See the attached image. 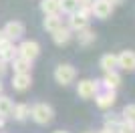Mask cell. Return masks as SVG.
Listing matches in <instances>:
<instances>
[{
  "mask_svg": "<svg viewBox=\"0 0 135 133\" xmlns=\"http://www.w3.org/2000/svg\"><path fill=\"white\" fill-rule=\"evenodd\" d=\"M30 117L38 125H49L55 119V109L49 103H34V105H30Z\"/></svg>",
  "mask_w": 135,
  "mask_h": 133,
  "instance_id": "1",
  "label": "cell"
},
{
  "mask_svg": "<svg viewBox=\"0 0 135 133\" xmlns=\"http://www.w3.org/2000/svg\"><path fill=\"white\" fill-rule=\"evenodd\" d=\"M101 81L99 79H83V81H79L77 83V97L83 101H89L93 99L99 91H101Z\"/></svg>",
  "mask_w": 135,
  "mask_h": 133,
  "instance_id": "2",
  "label": "cell"
},
{
  "mask_svg": "<svg viewBox=\"0 0 135 133\" xmlns=\"http://www.w3.org/2000/svg\"><path fill=\"white\" fill-rule=\"evenodd\" d=\"M75 79H77V69L73 65H69V63H61V65L55 69V81L61 87H69L71 83H75Z\"/></svg>",
  "mask_w": 135,
  "mask_h": 133,
  "instance_id": "3",
  "label": "cell"
},
{
  "mask_svg": "<svg viewBox=\"0 0 135 133\" xmlns=\"http://www.w3.org/2000/svg\"><path fill=\"white\" fill-rule=\"evenodd\" d=\"M115 10V4H113L111 0H93V4H91V12H93V16L95 18H109Z\"/></svg>",
  "mask_w": 135,
  "mask_h": 133,
  "instance_id": "4",
  "label": "cell"
},
{
  "mask_svg": "<svg viewBox=\"0 0 135 133\" xmlns=\"http://www.w3.org/2000/svg\"><path fill=\"white\" fill-rule=\"evenodd\" d=\"M2 32L6 34V39H8V40L16 42V40H20V39L24 36V32H26V26H24L20 20H10V22H6V24H4Z\"/></svg>",
  "mask_w": 135,
  "mask_h": 133,
  "instance_id": "5",
  "label": "cell"
},
{
  "mask_svg": "<svg viewBox=\"0 0 135 133\" xmlns=\"http://www.w3.org/2000/svg\"><path fill=\"white\" fill-rule=\"evenodd\" d=\"M16 49H18V56H24V59H28V61H32V63L40 55V44L36 40H22Z\"/></svg>",
  "mask_w": 135,
  "mask_h": 133,
  "instance_id": "6",
  "label": "cell"
},
{
  "mask_svg": "<svg viewBox=\"0 0 135 133\" xmlns=\"http://www.w3.org/2000/svg\"><path fill=\"white\" fill-rule=\"evenodd\" d=\"M93 99H95V105L101 111H107V109H111V107L115 105L117 95H115V91H111V89H101Z\"/></svg>",
  "mask_w": 135,
  "mask_h": 133,
  "instance_id": "7",
  "label": "cell"
},
{
  "mask_svg": "<svg viewBox=\"0 0 135 133\" xmlns=\"http://www.w3.org/2000/svg\"><path fill=\"white\" fill-rule=\"evenodd\" d=\"M10 85L16 93H24V91H28L32 87V75L30 73H14Z\"/></svg>",
  "mask_w": 135,
  "mask_h": 133,
  "instance_id": "8",
  "label": "cell"
},
{
  "mask_svg": "<svg viewBox=\"0 0 135 133\" xmlns=\"http://www.w3.org/2000/svg\"><path fill=\"white\" fill-rule=\"evenodd\" d=\"M73 30L69 26H65V24H61V26L56 28V30H52L51 36H52V42L56 44V46H67L71 40H73Z\"/></svg>",
  "mask_w": 135,
  "mask_h": 133,
  "instance_id": "9",
  "label": "cell"
},
{
  "mask_svg": "<svg viewBox=\"0 0 135 133\" xmlns=\"http://www.w3.org/2000/svg\"><path fill=\"white\" fill-rule=\"evenodd\" d=\"M117 66L127 73L135 71V50H123L117 55Z\"/></svg>",
  "mask_w": 135,
  "mask_h": 133,
  "instance_id": "10",
  "label": "cell"
},
{
  "mask_svg": "<svg viewBox=\"0 0 135 133\" xmlns=\"http://www.w3.org/2000/svg\"><path fill=\"white\" fill-rule=\"evenodd\" d=\"M89 22H91L89 16H85L83 12L75 10V12H71V14H69V24H67V26L71 28L73 32H77V30H81V28L89 26Z\"/></svg>",
  "mask_w": 135,
  "mask_h": 133,
  "instance_id": "11",
  "label": "cell"
},
{
  "mask_svg": "<svg viewBox=\"0 0 135 133\" xmlns=\"http://www.w3.org/2000/svg\"><path fill=\"white\" fill-rule=\"evenodd\" d=\"M95 40H97V32L91 26H85L81 30H77V42H79V46L87 49L91 44H95Z\"/></svg>",
  "mask_w": 135,
  "mask_h": 133,
  "instance_id": "12",
  "label": "cell"
},
{
  "mask_svg": "<svg viewBox=\"0 0 135 133\" xmlns=\"http://www.w3.org/2000/svg\"><path fill=\"white\" fill-rule=\"evenodd\" d=\"M121 83H123V79H121V75H119L117 69L105 73V77L101 79V87L103 89H111V91H117V89L121 87Z\"/></svg>",
  "mask_w": 135,
  "mask_h": 133,
  "instance_id": "13",
  "label": "cell"
},
{
  "mask_svg": "<svg viewBox=\"0 0 135 133\" xmlns=\"http://www.w3.org/2000/svg\"><path fill=\"white\" fill-rule=\"evenodd\" d=\"M14 56H18V49L14 46V42L8 39H4L2 42H0V59L6 63H10Z\"/></svg>",
  "mask_w": 135,
  "mask_h": 133,
  "instance_id": "14",
  "label": "cell"
},
{
  "mask_svg": "<svg viewBox=\"0 0 135 133\" xmlns=\"http://www.w3.org/2000/svg\"><path fill=\"white\" fill-rule=\"evenodd\" d=\"M62 24V14L61 12H52V14H45V20H42V28L46 32H52Z\"/></svg>",
  "mask_w": 135,
  "mask_h": 133,
  "instance_id": "15",
  "label": "cell"
},
{
  "mask_svg": "<svg viewBox=\"0 0 135 133\" xmlns=\"http://www.w3.org/2000/svg\"><path fill=\"white\" fill-rule=\"evenodd\" d=\"M10 117H14V121H18V123L26 121L28 117H30V105L28 103H16V105H12Z\"/></svg>",
  "mask_w": 135,
  "mask_h": 133,
  "instance_id": "16",
  "label": "cell"
},
{
  "mask_svg": "<svg viewBox=\"0 0 135 133\" xmlns=\"http://www.w3.org/2000/svg\"><path fill=\"white\" fill-rule=\"evenodd\" d=\"M10 66L14 69V73H30L32 71V61H28L24 56H14L10 61Z\"/></svg>",
  "mask_w": 135,
  "mask_h": 133,
  "instance_id": "17",
  "label": "cell"
},
{
  "mask_svg": "<svg viewBox=\"0 0 135 133\" xmlns=\"http://www.w3.org/2000/svg\"><path fill=\"white\" fill-rule=\"evenodd\" d=\"M99 66H101L105 73L119 69V66H117V55H113V53H107V55H103L101 59H99Z\"/></svg>",
  "mask_w": 135,
  "mask_h": 133,
  "instance_id": "18",
  "label": "cell"
},
{
  "mask_svg": "<svg viewBox=\"0 0 135 133\" xmlns=\"http://www.w3.org/2000/svg\"><path fill=\"white\" fill-rule=\"evenodd\" d=\"M75 10H79V0H59V12L71 14Z\"/></svg>",
  "mask_w": 135,
  "mask_h": 133,
  "instance_id": "19",
  "label": "cell"
},
{
  "mask_svg": "<svg viewBox=\"0 0 135 133\" xmlns=\"http://www.w3.org/2000/svg\"><path fill=\"white\" fill-rule=\"evenodd\" d=\"M12 105H14V103L10 101V97H6V95L0 93V117H6V119H8L10 113H12Z\"/></svg>",
  "mask_w": 135,
  "mask_h": 133,
  "instance_id": "20",
  "label": "cell"
},
{
  "mask_svg": "<svg viewBox=\"0 0 135 133\" xmlns=\"http://www.w3.org/2000/svg\"><path fill=\"white\" fill-rule=\"evenodd\" d=\"M40 10H42V14L59 12V0H40Z\"/></svg>",
  "mask_w": 135,
  "mask_h": 133,
  "instance_id": "21",
  "label": "cell"
},
{
  "mask_svg": "<svg viewBox=\"0 0 135 133\" xmlns=\"http://www.w3.org/2000/svg\"><path fill=\"white\" fill-rule=\"evenodd\" d=\"M119 123H121V115H117V113H107L105 119H103V125L109 129H117Z\"/></svg>",
  "mask_w": 135,
  "mask_h": 133,
  "instance_id": "22",
  "label": "cell"
},
{
  "mask_svg": "<svg viewBox=\"0 0 135 133\" xmlns=\"http://www.w3.org/2000/svg\"><path fill=\"white\" fill-rule=\"evenodd\" d=\"M115 133H135V121H127V119H121V123L117 125Z\"/></svg>",
  "mask_w": 135,
  "mask_h": 133,
  "instance_id": "23",
  "label": "cell"
},
{
  "mask_svg": "<svg viewBox=\"0 0 135 133\" xmlns=\"http://www.w3.org/2000/svg\"><path fill=\"white\" fill-rule=\"evenodd\" d=\"M121 119H127V121H135V103L125 105L121 111Z\"/></svg>",
  "mask_w": 135,
  "mask_h": 133,
  "instance_id": "24",
  "label": "cell"
},
{
  "mask_svg": "<svg viewBox=\"0 0 135 133\" xmlns=\"http://www.w3.org/2000/svg\"><path fill=\"white\" fill-rule=\"evenodd\" d=\"M8 66H10V63H6V61H2V59H0V79L8 73Z\"/></svg>",
  "mask_w": 135,
  "mask_h": 133,
  "instance_id": "25",
  "label": "cell"
},
{
  "mask_svg": "<svg viewBox=\"0 0 135 133\" xmlns=\"http://www.w3.org/2000/svg\"><path fill=\"white\" fill-rule=\"evenodd\" d=\"M93 0H79V6H91Z\"/></svg>",
  "mask_w": 135,
  "mask_h": 133,
  "instance_id": "26",
  "label": "cell"
},
{
  "mask_svg": "<svg viewBox=\"0 0 135 133\" xmlns=\"http://www.w3.org/2000/svg\"><path fill=\"white\" fill-rule=\"evenodd\" d=\"M97 133H115V129H109V127L103 125V129H101V131H97Z\"/></svg>",
  "mask_w": 135,
  "mask_h": 133,
  "instance_id": "27",
  "label": "cell"
},
{
  "mask_svg": "<svg viewBox=\"0 0 135 133\" xmlns=\"http://www.w3.org/2000/svg\"><path fill=\"white\" fill-rule=\"evenodd\" d=\"M4 125H6V117H0V129H4Z\"/></svg>",
  "mask_w": 135,
  "mask_h": 133,
  "instance_id": "28",
  "label": "cell"
},
{
  "mask_svg": "<svg viewBox=\"0 0 135 133\" xmlns=\"http://www.w3.org/2000/svg\"><path fill=\"white\" fill-rule=\"evenodd\" d=\"M111 2H113V4H115V6H117V4H123L125 0H111Z\"/></svg>",
  "mask_w": 135,
  "mask_h": 133,
  "instance_id": "29",
  "label": "cell"
},
{
  "mask_svg": "<svg viewBox=\"0 0 135 133\" xmlns=\"http://www.w3.org/2000/svg\"><path fill=\"white\" fill-rule=\"evenodd\" d=\"M2 91H4V85H2V79H0V93H2Z\"/></svg>",
  "mask_w": 135,
  "mask_h": 133,
  "instance_id": "30",
  "label": "cell"
},
{
  "mask_svg": "<svg viewBox=\"0 0 135 133\" xmlns=\"http://www.w3.org/2000/svg\"><path fill=\"white\" fill-rule=\"evenodd\" d=\"M52 133H69V131H65V129H59V131H52Z\"/></svg>",
  "mask_w": 135,
  "mask_h": 133,
  "instance_id": "31",
  "label": "cell"
},
{
  "mask_svg": "<svg viewBox=\"0 0 135 133\" xmlns=\"http://www.w3.org/2000/svg\"><path fill=\"white\" fill-rule=\"evenodd\" d=\"M85 133H93V131H85Z\"/></svg>",
  "mask_w": 135,
  "mask_h": 133,
  "instance_id": "32",
  "label": "cell"
}]
</instances>
